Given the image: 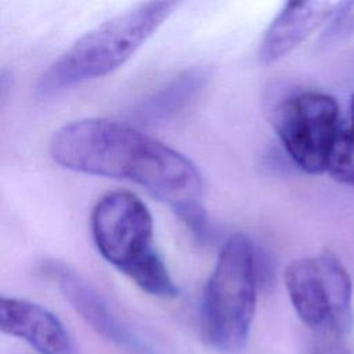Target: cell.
Returning <instances> with one entry per match:
<instances>
[{
  "instance_id": "1",
  "label": "cell",
  "mask_w": 354,
  "mask_h": 354,
  "mask_svg": "<svg viewBox=\"0 0 354 354\" xmlns=\"http://www.w3.org/2000/svg\"><path fill=\"white\" fill-rule=\"evenodd\" d=\"M48 152L64 169L141 185L198 238L207 234L199 169L177 149L138 129L104 118L77 119L53 133Z\"/></svg>"
},
{
  "instance_id": "2",
  "label": "cell",
  "mask_w": 354,
  "mask_h": 354,
  "mask_svg": "<svg viewBox=\"0 0 354 354\" xmlns=\"http://www.w3.org/2000/svg\"><path fill=\"white\" fill-rule=\"evenodd\" d=\"M177 6V1H144L102 21L48 65L37 82V95L51 97L113 72L134 55Z\"/></svg>"
},
{
  "instance_id": "3",
  "label": "cell",
  "mask_w": 354,
  "mask_h": 354,
  "mask_svg": "<svg viewBox=\"0 0 354 354\" xmlns=\"http://www.w3.org/2000/svg\"><path fill=\"white\" fill-rule=\"evenodd\" d=\"M90 228L98 253L148 295L177 296L165 260L155 248L148 206L130 191H111L94 205Z\"/></svg>"
},
{
  "instance_id": "4",
  "label": "cell",
  "mask_w": 354,
  "mask_h": 354,
  "mask_svg": "<svg viewBox=\"0 0 354 354\" xmlns=\"http://www.w3.org/2000/svg\"><path fill=\"white\" fill-rule=\"evenodd\" d=\"M257 297V264L252 239L231 234L223 243L201 300V333L221 354L239 353L249 337Z\"/></svg>"
},
{
  "instance_id": "5",
  "label": "cell",
  "mask_w": 354,
  "mask_h": 354,
  "mask_svg": "<svg viewBox=\"0 0 354 354\" xmlns=\"http://www.w3.org/2000/svg\"><path fill=\"white\" fill-rule=\"evenodd\" d=\"M271 124L290 159L308 174L328 173L340 130L336 100L317 90H292L272 105Z\"/></svg>"
},
{
  "instance_id": "6",
  "label": "cell",
  "mask_w": 354,
  "mask_h": 354,
  "mask_svg": "<svg viewBox=\"0 0 354 354\" xmlns=\"http://www.w3.org/2000/svg\"><path fill=\"white\" fill-rule=\"evenodd\" d=\"M299 318L319 332L340 333L350 325L353 285L344 266L330 253L293 260L283 272Z\"/></svg>"
},
{
  "instance_id": "7",
  "label": "cell",
  "mask_w": 354,
  "mask_h": 354,
  "mask_svg": "<svg viewBox=\"0 0 354 354\" xmlns=\"http://www.w3.org/2000/svg\"><path fill=\"white\" fill-rule=\"evenodd\" d=\"M50 271L65 300L98 335L130 354H152L151 347L113 313L84 278L65 266L53 264Z\"/></svg>"
},
{
  "instance_id": "8",
  "label": "cell",
  "mask_w": 354,
  "mask_h": 354,
  "mask_svg": "<svg viewBox=\"0 0 354 354\" xmlns=\"http://www.w3.org/2000/svg\"><path fill=\"white\" fill-rule=\"evenodd\" d=\"M0 329L25 340L39 354H77L64 324L46 307L19 297H0Z\"/></svg>"
},
{
  "instance_id": "9",
  "label": "cell",
  "mask_w": 354,
  "mask_h": 354,
  "mask_svg": "<svg viewBox=\"0 0 354 354\" xmlns=\"http://www.w3.org/2000/svg\"><path fill=\"white\" fill-rule=\"evenodd\" d=\"M335 6L329 1H289L270 22L259 46L263 64H274L299 47L314 30L326 24Z\"/></svg>"
},
{
  "instance_id": "10",
  "label": "cell",
  "mask_w": 354,
  "mask_h": 354,
  "mask_svg": "<svg viewBox=\"0 0 354 354\" xmlns=\"http://www.w3.org/2000/svg\"><path fill=\"white\" fill-rule=\"evenodd\" d=\"M207 79L209 69L205 66H192L180 72L140 101L133 118L145 126L167 122L196 97Z\"/></svg>"
},
{
  "instance_id": "11",
  "label": "cell",
  "mask_w": 354,
  "mask_h": 354,
  "mask_svg": "<svg viewBox=\"0 0 354 354\" xmlns=\"http://www.w3.org/2000/svg\"><path fill=\"white\" fill-rule=\"evenodd\" d=\"M328 174L340 184L354 187V93L350 100V119L342 124L329 159Z\"/></svg>"
},
{
  "instance_id": "12",
  "label": "cell",
  "mask_w": 354,
  "mask_h": 354,
  "mask_svg": "<svg viewBox=\"0 0 354 354\" xmlns=\"http://www.w3.org/2000/svg\"><path fill=\"white\" fill-rule=\"evenodd\" d=\"M354 36V1L337 3L325 24L319 37L322 44H330Z\"/></svg>"
},
{
  "instance_id": "13",
  "label": "cell",
  "mask_w": 354,
  "mask_h": 354,
  "mask_svg": "<svg viewBox=\"0 0 354 354\" xmlns=\"http://www.w3.org/2000/svg\"><path fill=\"white\" fill-rule=\"evenodd\" d=\"M310 354H350V351L339 342H329L315 347Z\"/></svg>"
}]
</instances>
